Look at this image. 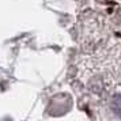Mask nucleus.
<instances>
[{
	"mask_svg": "<svg viewBox=\"0 0 121 121\" xmlns=\"http://www.w3.org/2000/svg\"><path fill=\"white\" fill-rule=\"evenodd\" d=\"M113 110L116 114H118L121 117V97H116L113 99Z\"/></svg>",
	"mask_w": 121,
	"mask_h": 121,
	"instance_id": "nucleus-1",
	"label": "nucleus"
}]
</instances>
